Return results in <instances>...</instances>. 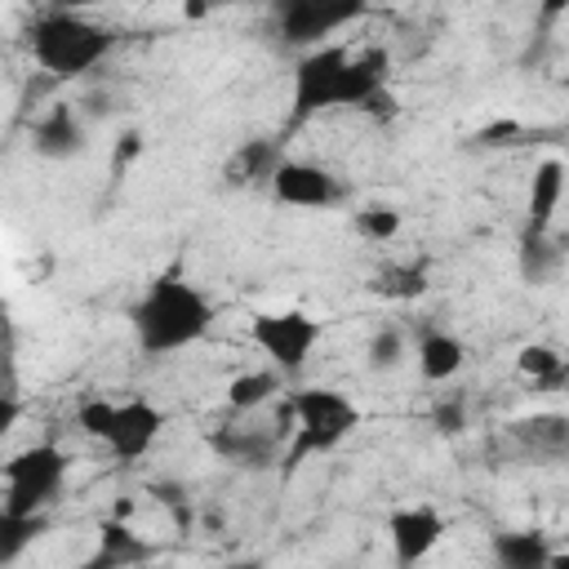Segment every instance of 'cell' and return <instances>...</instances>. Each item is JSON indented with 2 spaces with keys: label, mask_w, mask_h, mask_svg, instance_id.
Wrapping results in <instances>:
<instances>
[{
  "label": "cell",
  "mask_w": 569,
  "mask_h": 569,
  "mask_svg": "<svg viewBox=\"0 0 569 569\" xmlns=\"http://www.w3.org/2000/svg\"><path fill=\"white\" fill-rule=\"evenodd\" d=\"M382 89H387V53L382 49H360V53H351L347 44L307 49L293 67L289 124L298 129L316 111H329V107H369Z\"/></svg>",
  "instance_id": "obj_1"
},
{
  "label": "cell",
  "mask_w": 569,
  "mask_h": 569,
  "mask_svg": "<svg viewBox=\"0 0 569 569\" xmlns=\"http://www.w3.org/2000/svg\"><path fill=\"white\" fill-rule=\"evenodd\" d=\"M129 325H133V338L147 356H169V351H182L209 333L213 302L196 284H187L182 276L169 271V276L151 280V289L133 302Z\"/></svg>",
  "instance_id": "obj_2"
},
{
  "label": "cell",
  "mask_w": 569,
  "mask_h": 569,
  "mask_svg": "<svg viewBox=\"0 0 569 569\" xmlns=\"http://www.w3.org/2000/svg\"><path fill=\"white\" fill-rule=\"evenodd\" d=\"M36 62L44 71H53L58 80H71V76H84L93 71L111 44H116V31L102 27V22H89L71 9H49L31 22V36H27Z\"/></svg>",
  "instance_id": "obj_3"
},
{
  "label": "cell",
  "mask_w": 569,
  "mask_h": 569,
  "mask_svg": "<svg viewBox=\"0 0 569 569\" xmlns=\"http://www.w3.org/2000/svg\"><path fill=\"white\" fill-rule=\"evenodd\" d=\"M289 413H293V440L280 458V471L293 476L311 453H329L338 449L356 427H360V409L356 400H347L342 391L333 387H307V391H293L289 400Z\"/></svg>",
  "instance_id": "obj_4"
},
{
  "label": "cell",
  "mask_w": 569,
  "mask_h": 569,
  "mask_svg": "<svg viewBox=\"0 0 569 569\" xmlns=\"http://www.w3.org/2000/svg\"><path fill=\"white\" fill-rule=\"evenodd\" d=\"M67 480V453L58 445H27L4 462V511L44 516Z\"/></svg>",
  "instance_id": "obj_5"
},
{
  "label": "cell",
  "mask_w": 569,
  "mask_h": 569,
  "mask_svg": "<svg viewBox=\"0 0 569 569\" xmlns=\"http://www.w3.org/2000/svg\"><path fill=\"white\" fill-rule=\"evenodd\" d=\"M249 338L280 373H298L307 365L311 347L320 342V325L307 311H262V316H253Z\"/></svg>",
  "instance_id": "obj_6"
},
{
  "label": "cell",
  "mask_w": 569,
  "mask_h": 569,
  "mask_svg": "<svg viewBox=\"0 0 569 569\" xmlns=\"http://www.w3.org/2000/svg\"><path fill=\"white\" fill-rule=\"evenodd\" d=\"M365 13V4H325V0H280L276 4V31L284 44H316L325 36H333L338 27L356 22Z\"/></svg>",
  "instance_id": "obj_7"
},
{
  "label": "cell",
  "mask_w": 569,
  "mask_h": 569,
  "mask_svg": "<svg viewBox=\"0 0 569 569\" xmlns=\"http://www.w3.org/2000/svg\"><path fill=\"white\" fill-rule=\"evenodd\" d=\"M267 182H271V196L280 204H293V209H329L342 200L338 178L311 160H280Z\"/></svg>",
  "instance_id": "obj_8"
},
{
  "label": "cell",
  "mask_w": 569,
  "mask_h": 569,
  "mask_svg": "<svg viewBox=\"0 0 569 569\" xmlns=\"http://www.w3.org/2000/svg\"><path fill=\"white\" fill-rule=\"evenodd\" d=\"M387 538H391V556L396 569H413L418 560H427L440 538H445V516L436 507H405L387 520Z\"/></svg>",
  "instance_id": "obj_9"
},
{
  "label": "cell",
  "mask_w": 569,
  "mask_h": 569,
  "mask_svg": "<svg viewBox=\"0 0 569 569\" xmlns=\"http://www.w3.org/2000/svg\"><path fill=\"white\" fill-rule=\"evenodd\" d=\"M160 431H164V413L151 400H124V405H116V422H111V436L102 445L120 462H138V458L151 453Z\"/></svg>",
  "instance_id": "obj_10"
},
{
  "label": "cell",
  "mask_w": 569,
  "mask_h": 569,
  "mask_svg": "<svg viewBox=\"0 0 569 569\" xmlns=\"http://www.w3.org/2000/svg\"><path fill=\"white\" fill-rule=\"evenodd\" d=\"M31 147H36V156H44V160H71V156H80V151H84V120H80V111H76L71 102H53V107L36 120Z\"/></svg>",
  "instance_id": "obj_11"
},
{
  "label": "cell",
  "mask_w": 569,
  "mask_h": 569,
  "mask_svg": "<svg viewBox=\"0 0 569 569\" xmlns=\"http://www.w3.org/2000/svg\"><path fill=\"white\" fill-rule=\"evenodd\" d=\"M209 449L231 462V467H249V471H262L280 458V436L276 431H258V427H222L209 436Z\"/></svg>",
  "instance_id": "obj_12"
},
{
  "label": "cell",
  "mask_w": 569,
  "mask_h": 569,
  "mask_svg": "<svg viewBox=\"0 0 569 569\" xmlns=\"http://www.w3.org/2000/svg\"><path fill=\"white\" fill-rule=\"evenodd\" d=\"M147 560H156V547L142 533H133L124 520H107L98 529V551L84 560V569H138Z\"/></svg>",
  "instance_id": "obj_13"
},
{
  "label": "cell",
  "mask_w": 569,
  "mask_h": 569,
  "mask_svg": "<svg viewBox=\"0 0 569 569\" xmlns=\"http://www.w3.org/2000/svg\"><path fill=\"white\" fill-rule=\"evenodd\" d=\"M551 542L542 529H502L493 533V565L498 569H547Z\"/></svg>",
  "instance_id": "obj_14"
},
{
  "label": "cell",
  "mask_w": 569,
  "mask_h": 569,
  "mask_svg": "<svg viewBox=\"0 0 569 569\" xmlns=\"http://www.w3.org/2000/svg\"><path fill=\"white\" fill-rule=\"evenodd\" d=\"M560 196H565V164H560V160H542V164L533 169L525 231H551V218H556Z\"/></svg>",
  "instance_id": "obj_15"
},
{
  "label": "cell",
  "mask_w": 569,
  "mask_h": 569,
  "mask_svg": "<svg viewBox=\"0 0 569 569\" xmlns=\"http://www.w3.org/2000/svg\"><path fill=\"white\" fill-rule=\"evenodd\" d=\"M511 436L538 458H560L569 449V418L565 413H533V418L511 422Z\"/></svg>",
  "instance_id": "obj_16"
},
{
  "label": "cell",
  "mask_w": 569,
  "mask_h": 569,
  "mask_svg": "<svg viewBox=\"0 0 569 569\" xmlns=\"http://www.w3.org/2000/svg\"><path fill=\"white\" fill-rule=\"evenodd\" d=\"M462 356H467L462 342L453 333H445V329H427L418 338V373L427 382H449L462 369Z\"/></svg>",
  "instance_id": "obj_17"
},
{
  "label": "cell",
  "mask_w": 569,
  "mask_h": 569,
  "mask_svg": "<svg viewBox=\"0 0 569 569\" xmlns=\"http://www.w3.org/2000/svg\"><path fill=\"white\" fill-rule=\"evenodd\" d=\"M565 262V249L551 231H525L520 236V276L529 284H547Z\"/></svg>",
  "instance_id": "obj_18"
},
{
  "label": "cell",
  "mask_w": 569,
  "mask_h": 569,
  "mask_svg": "<svg viewBox=\"0 0 569 569\" xmlns=\"http://www.w3.org/2000/svg\"><path fill=\"white\" fill-rule=\"evenodd\" d=\"M427 276H431V262L427 258L391 262L387 271L373 276V293H382V298H418L427 289Z\"/></svg>",
  "instance_id": "obj_19"
},
{
  "label": "cell",
  "mask_w": 569,
  "mask_h": 569,
  "mask_svg": "<svg viewBox=\"0 0 569 569\" xmlns=\"http://www.w3.org/2000/svg\"><path fill=\"white\" fill-rule=\"evenodd\" d=\"M44 529H49L44 516H13V511L0 507V569L13 565V560H18Z\"/></svg>",
  "instance_id": "obj_20"
},
{
  "label": "cell",
  "mask_w": 569,
  "mask_h": 569,
  "mask_svg": "<svg viewBox=\"0 0 569 569\" xmlns=\"http://www.w3.org/2000/svg\"><path fill=\"white\" fill-rule=\"evenodd\" d=\"M276 164H280L276 142L258 138V142H244V147L231 156L227 178H231V182H258V178H271V173H276Z\"/></svg>",
  "instance_id": "obj_21"
},
{
  "label": "cell",
  "mask_w": 569,
  "mask_h": 569,
  "mask_svg": "<svg viewBox=\"0 0 569 569\" xmlns=\"http://www.w3.org/2000/svg\"><path fill=\"white\" fill-rule=\"evenodd\" d=\"M280 391V378L271 369H253V373H236L231 387H227V405L236 413H249V409H262L271 396Z\"/></svg>",
  "instance_id": "obj_22"
},
{
  "label": "cell",
  "mask_w": 569,
  "mask_h": 569,
  "mask_svg": "<svg viewBox=\"0 0 569 569\" xmlns=\"http://www.w3.org/2000/svg\"><path fill=\"white\" fill-rule=\"evenodd\" d=\"M516 369H520L525 378L542 382V387H556V382L565 378V360H560V351L547 347V342H529V347H520Z\"/></svg>",
  "instance_id": "obj_23"
},
{
  "label": "cell",
  "mask_w": 569,
  "mask_h": 569,
  "mask_svg": "<svg viewBox=\"0 0 569 569\" xmlns=\"http://www.w3.org/2000/svg\"><path fill=\"white\" fill-rule=\"evenodd\" d=\"M400 360H405V333L391 329V325H382V329L369 338V347H365V365H369L373 373H387V369H400Z\"/></svg>",
  "instance_id": "obj_24"
},
{
  "label": "cell",
  "mask_w": 569,
  "mask_h": 569,
  "mask_svg": "<svg viewBox=\"0 0 569 569\" xmlns=\"http://www.w3.org/2000/svg\"><path fill=\"white\" fill-rule=\"evenodd\" d=\"M356 231H360L365 240L382 244V240H391V236L400 231V209H391V204H365V209L356 213Z\"/></svg>",
  "instance_id": "obj_25"
},
{
  "label": "cell",
  "mask_w": 569,
  "mask_h": 569,
  "mask_svg": "<svg viewBox=\"0 0 569 569\" xmlns=\"http://www.w3.org/2000/svg\"><path fill=\"white\" fill-rule=\"evenodd\" d=\"M111 422H116V405L111 400H84L76 409V427L84 436H93V440H107L111 436Z\"/></svg>",
  "instance_id": "obj_26"
},
{
  "label": "cell",
  "mask_w": 569,
  "mask_h": 569,
  "mask_svg": "<svg viewBox=\"0 0 569 569\" xmlns=\"http://www.w3.org/2000/svg\"><path fill=\"white\" fill-rule=\"evenodd\" d=\"M431 427H436L440 436H458V431L467 427V405H462V396L440 400V405L431 409Z\"/></svg>",
  "instance_id": "obj_27"
},
{
  "label": "cell",
  "mask_w": 569,
  "mask_h": 569,
  "mask_svg": "<svg viewBox=\"0 0 569 569\" xmlns=\"http://www.w3.org/2000/svg\"><path fill=\"white\" fill-rule=\"evenodd\" d=\"M151 493H156V498L169 507V516H173V520L187 529V520H191V502H187V489H182V485H151Z\"/></svg>",
  "instance_id": "obj_28"
},
{
  "label": "cell",
  "mask_w": 569,
  "mask_h": 569,
  "mask_svg": "<svg viewBox=\"0 0 569 569\" xmlns=\"http://www.w3.org/2000/svg\"><path fill=\"white\" fill-rule=\"evenodd\" d=\"M138 156H142V133H138V129H124V133L116 138V173H124Z\"/></svg>",
  "instance_id": "obj_29"
},
{
  "label": "cell",
  "mask_w": 569,
  "mask_h": 569,
  "mask_svg": "<svg viewBox=\"0 0 569 569\" xmlns=\"http://www.w3.org/2000/svg\"><path fill=\"white\" fill-rule=\"evenodd\" d=\"M18 413H22V409H18V400H13L9 391H0V440L18 427Z\"/></svg>",
  "instance_id": "obj_30"
},
{
  "label": "cell",
  "mask_w": 569,
  "mask_h": 569,
  "mask_svg": "<svg viewBox=\"0 0 569 569\" xmlns=\"http://www.w3.org/2000/svg\"><path fill=\"white\" fill-rule=\"evenodd\" d=\"M227 569H262L258 560H236V565H227Z\"/></svg>",
  "instance_id": "obj_31"
}]
</instances>
